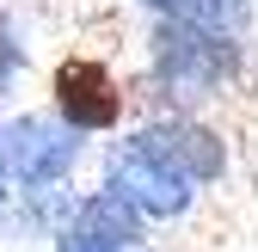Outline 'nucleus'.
Segmentation results:
<instances>
[{
    "label": "nucleus",
    "instance_id": "f257e3e1",
    "mask_svg": "<svg viewBox=\"0 0 258 252\" xmlns=\"http://www.w3.org/2000/svg\"><path fill=\"white\" fill-rule=\"evenodd\" d=\"M154 55H160V74H166L172 86H197V92H215L240 68V49H234L228 31L197 25V19H178V13L154 31Z\"/></svg>",
    "mask_w": 258,
    "mask_h": 252
},
{
    "label": "nucleus",
    "instance_id": "f03ea898",
    "mask_svg": "<svg viewBox=\"0 0 258 252\" xmlns=\"http://www.w3.org/2000/svg\"><path fill=\"white\" fill-rule=\"evenodd\" d=\"M74 123L61 130V123L49 117H13L7 130H0V160H7V172L25 184V191H37V184H55L74 172Z\"/></svg>",
    "mask_w": 258,
    "mask_h": 252
},
{
    "label": "nucleus",
    "instance_id": "7ed1b4c3",
    "mask_svg": "<svg viewBox=\"0 0 258 252\" xmlns=\"http://www.w3.org/2000/svg\"><path fill=\"white\" fill-rule=\"evenodd\" d=\"M55 111L74 123V130H111V123L123 117V92L111 80L105 61L92 55H68L55 68Z\"/></svg>",
    "mask_w": 258,
    "mask_h": 252
},
{
    "label": "nucleus",
    "instance_id": "20e7f679",
    "mask_svg": "<svg viewBox=\"0 0 258 252\" xmlns=\"http://www.w3.org/2000/svg\"><path fill=\"white\" fill-rule=\"evenodd\" d=\"M190 184L197 178H184L178 166L154 160V154L136 148V142L111 160V191H123L142 215H178V209H190Z\"/></svg>",
    "mask_w": 258,
    "mask_h": 252
},
{
    "label": "nucleus",
    "instance_id": "39448f33",
    "mask_svg": "<svg viewBox=\"0 0 258 252\" xmlns=\"http://www.w3.org/2000/svg\"><path fill=\"white\" fill-rule=\"evenodd\" d=\"M136 148H148L154 160L178 166L184 178H197V184L221 178V166H228V148H221V136L203 130V123H148V130L136 136Z\"/></svg>",
    "mask_w": 258,
    "mask_h": 252
},
{
    "label": "nucleus",
    "instance_id": "423d86ee",
    "mask_svg": "<svg viewBox=\"0 0 258 252\" xmlns=\"http://www.w3.org/2000/svg\"><path fill=\"white\" fill-rule=\"evenodd\" d=\"M142 240V209L129 203L123 191L111 197H86L80 215L61 228V252H123Z\"/></svg>",
    "mask_w": 258,
    "mask_h": 252
},
{
    "label": "nucleus",
    "instance_id": "0eeeda50",
    "mask_svg": "<svg viewBox=\"0 0 258 252\" xmlns=\"http://www.w3.org/2000/svg\"><path fill=\"white\" fill-rule=\"evenodd\" d=\"M13 68H19V43H13V25L0 19V80H7Z\"/></svg>",
    "mask_w": 258,
    "mask_h": 252
},
{
    "label": "nucleus",
    "instance_id": "6e6552de",
    "mask_svg": "<svg viewBox=\"0 0 258 252\" xmlns=\"http://www.w3.org/2000/svg\"><path fill=\"white\" fill-rule=\"evenodd\" d=\"M0 166H7V160H0Z\"/></svg>",
    "mask_w": 258,
    "mask_h": 252
}]
</instances>
